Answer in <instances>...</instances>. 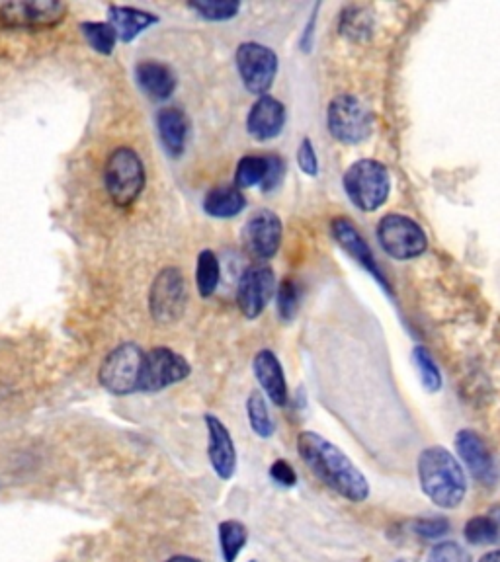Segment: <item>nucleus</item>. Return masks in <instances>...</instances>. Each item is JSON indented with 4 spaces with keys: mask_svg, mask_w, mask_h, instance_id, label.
Instances as JSON below:
<instances>
[{
    "mask_svg": "<svg viewBox=\"0 0 500 562\" xmlns=\"http://www.w3.org/2000/svg\"><path fill=\"white\" fill-rule=\"evenodd\" d=\"M297 451L313 475L336 494L356 504L368 500L370 482L334 443L315 432H301L297 438Z\"/></svg>",
    "mask_w": 500,
    "mask_h": 562,
    "instance_id": "1",
    "label": "nucleus"
},
{
    "mask_svg": "<svg viewBox=\"0 0 500 562\" xmlns=\"http://www.w3.org/2000/svg\"><path fill=\"white\" fill-rule=\"evenodd\" d=\"M418 481L422 492L444 510H456L465 498L467 481L458 459L442 445L426 447L418 455Z\"/></svg>",
    "mask_w": 500,
    "mask_h": 562,
    "instance_id": "2",
    "label": "nucleus"
},
{
    "mask_svg": "<svg viewBox=\"0 0 500 562\" xmlns=\"http://www.w3.org/2000/svg\"><path fill=\"white\" fill-rule=\"evenodd\" d=\"M102 178L108 198L116 207L122 209L131 207L139 200L147 184L145 164L141 161L139 153L131 147H118L110 153L108 161L104 164Z\"/></svg>",
    "mask_w": 500,
    "mask_h": 562,
    "instance_id": "3",
    "label": "nucleus"
},
{
    "mask_svg": "<svg viewBox=\"0 0 500 562\" xmlns=\"http://www.w3.org/2000/svg\"><path fill=\"white\" fill-rule=\"evenodd\" d=\"M342 186L358 209L375 211L389 198L391 178L381 162L362 159L346 170Z\"/></svg>",
    "mask_w": 500,
    "mask_h": 562,
    "instance_id": "4",
    "label": "nucleus"
},
{
    "mask_svg": "<svg viewBox=\"0 0 500 562\" xmlns=\"http://www.w3.org/2000/svg\"><path fill=\"white\" fill-rule=\"evenodd\" d=\"M327 127L338 143L358 145L372 135L374 114L356 96L340 94L329 104Z\"/></svg>",
    "mask_w": 500,
    "mask_h": 562,
    "instance_id": "5",
    "label": "nucleus"
},
{
    "mask_svg": "<svg viewBox=\"0 0 500 562\" xmlns=\"http://www.w3.org/2000/svg\"><path fill=\"white\" fill-rule=\"evenodd\" d=\"M145 352L133 342L114 348L100 365L98 381L112 395H131L139 391V379L143 369Z\"/></svg>",
    "mask_w": 500,
    "mask_h": 562,
    "instance_id": "6",
    "label": "nucleus"
},
{
    "mask_svg": "<svg viewBox=\"0 0 500 562\" xmlns=\"http://www.w3.org/2000/svg\"><path fill=\"white\" fill-rule=\"evenodd\" d=\"M188 307V285L182 270L176 266L163 268L149 289V313L157 324L180 321Z\"/></svg>",
    "mask_w": 500,
    "mask_h": 562,
    "instance_id": "7",
    "label": "nucleus"
},
{
    "mask_svg": "<svg viewBox=\"0 0 500 562\" xmlns=\"http://www.w3.org/2000/svg\"><path fill=\"white\" fill-rule=\"evenodd\" d=\"M67 16V4L59 0H4L0 24L12 30H45L59 26Z\"/></svg>",
    "mask_w": 500,
    "mask_h": 562,
    "instance_id": "8",
    "label": "nucleus"
},
{
    "mask_svg": "<svg viewBox=\"0 0 500 562\" xmlns=\"http://www.w3.org/2000/svg\"><path fill=\"white\" fill-rule=\"evenodd\" d=\"M235 61L239 77L250 94L258 98L266 96L278 75V55L258 41H245L237 47Z\"/></svg>",
    "mask_w": 500,
    "mask_h": 562,
    "instance_id": "9",
    "label": "nucleus"
},
{
    "mask_svg": "<svg viewBox=\"0 0 500 562\" xmlns=\"http://www.w3.org/2000/svg\"><path fill=\"white\" fill-rule=\"evenodd\" d=\"M377 239L383 250L397 260H413L424 254L428 239L417 221L407 215H385L377 225Z\"/></svg>",
    "mask_w": 500,
    "mask_h": 562,
    "instance_id": "10",
    "label": "nucleus"
},
{
    "mask_svg": "<svg viewBox=\"0 0 500 562\" xmlns=\"http://www.w3.org/2000/svg\"><path fill=\"white\" fill-rule=\"evenodd\" d=\"M192 367L180 354L170 348H153L145 354L139 391L141 393H159L184 381L190 375Z\"/></svg>",
    "mask_w": 500,
    "mask_h": 562,
    "instance_id": "11",
    "label": "nucleus"
},
{
    "mask_svg": "<svg viewBox=\"0 0 500 562\" xmlns=\"http://www.w3.org/2000/svg\"><path fill=\"white\" fill-rule=\"evenodd\" d=\"M278 291L276 274L266 264L249 266L237 285V307L245 319H258Z\"/></svg>",
    "mask_w": 500,
    "mask_h": 562,
    "instance_id": "12",
    "label": "nucleus"
},
{
    "mask_svg": "<svg viewBox=\"0 0 500 562\" xmlns=\"http://www.w3.org/2000/svg\"><path fill=\"white\" fill-rule=\"evenodd\" d=\"M241 239L245 250L252 258L270 260L278 254L282 246V239H284L282 219L274 211L262 209L247 221Z\"/></svg>",
    "mask_w": 500,
    "mask_h": 562,
    "instance_id": "13",
    "label": "nucleus"
},
{
    "mask_svg": "<svg viewBox=\"0 0 500 562\" xmlns=\"http://www.w3.org/2000/svg\"><path fill=\"white\" fill-rule=\"evenodd\" d=\"M456 447L463 465L469 469L475 481L493 486L499 479V471L489 447L481 440V436L473 430H461L456 436Z\"/></svg>",
    "mask_w": 500,
    "mask_h": 562,
    "instance_id": "14",
    "label": "nucleus"
},
{
    "mask_svg": "<svg viewBox=\"0 0 500 562\" xmlns=\"http://www.w3.org/2000/svg\"><path fill=\"white\" fill-rule=\"evenodd\" d=\"M208 455L211 469L221 481H229L237 469V449L227 426L213 414H206Z\"/></svg>",
    "mask_w": 500,
    "mask_h": 562,
    "instance_id": "15",
    "label": "nucleus"
},
{
    "mask_svg": "<svg viewBox=\"0 0 500 562\" xmlns=\"http://www.w3.org/2000/svg\"><path fill=\"white\" fill-rule=\"evenodd\" d=\"M286 125V106L274 96H260L247 116V131L256 141L276 139Z\"/></svg>",
    "mask_w": 500,
    "mask_h": 562,
    "instance_id": "16",
    "label": "nucleus"
},
{
    "mask_svg": "<svg viewBox=\"0 0 500 562\" xmlns=\"http://www.w3.org/2000/svg\"><path fill=\"white\" fill-rule=\"evenodd\" d=\"M331 231H333L334 241L338 242L362 268H366L385 289H389L387 281L377 266V260L374 258L370 244L360 235V231L354 227V223L348 221L346 217H336L331 223Z\"/></svg>",
    "mask_w": 500,
    "mask_h": 562,
    "instance_id": "17",
    "label": "nucleus"
},
{
    "mask_svg": "<svg viewBox=\"0 0 500 562\" xmlns=\"http://www.w3.org/2000/svg\"><path fill=\"white\" fill-rule=\"evenodd\" d=\"M252 369H254V375L258 379L262 391L266 393V397L276 406H286L290 395H288V383H286L284 367L278 360V356L270 350H260L254 356Z\"/></svg>",
    "mask_w": 500,
    "mask_h": 562,
    "instance_id": "18",
    "label": "nucleus"
},
{
    "mask_svg": "<svg viewBox=\"0 0 500 562\" xmlns=\"http://www.w3.org/2000/svg\"><path fill=\"white\" fill-rule=\"evenodd\" d=\"M135 81L139 88L155 102H165L176 90L172 69L161 61H139L135 67Z\"/></svg>",
    "mask_w": 500,
    "mask_h": 562,
    "instance_id": "19",
    "label": "nucleus"
},
{
    "mask_svg": "<svg viewBox=\"0 0 500 562\" xmlns=\"http://www.w3.org/2000/svg\"><path fill=\"white\" fill-rule=\"evenodd\" d=\"M157 129L163 143V149L172 159H178L186 151L188 135H190V121L180 108L168 106L159 110L157 114Z\"/></svg>",
    "mask_w": 500,
    "mask_h": 562,
    "instance_id": "20",
    "label": "nucleus"
},
{
    "mask_svg": "<svg viewBox=\"0 0 500 562\" xmlns=\"http://www.w3.org/2000/svg\"><path fill=\"white\" fill-rule=\"evenodd\" d=\"M159 18L151 12H145L141 8L133 6H120L112 4L108 6V24L116 30L118 40L129 43L139 38V34L151 26H155Z\"/></svg>",
    "mask_w": 500,
    "mask_h": 562,
    "instance_id": "21",
    "label": "nucleus"
},
{
    "mask_svg": "<svg viewBox=\"0 0 500 562\" xmlns=\"http://www.w3.org/2000/svg\"><path fill=\"white\" fill-rule=\"evenodd\" d=\"M247 198L237 186H215L204 200V211L213 219H233L243 213Z\"/></svg>",
    "mask_w": 500,
    "mask_h": 562,
    "instance_id": "22",
    "label": "nucleus"
},
{
    "mask_svg": "<svg viewBox=\"0 0 500 562\" xmlns=\"http://www.w3.org/2000/svg\"><path fill=\"white\" fill-rule=\"evenodd\" d=\"M465 539L469 545H500V506L489 514L475 516L465 523Z\"/></svg>",
    "mask_w": 500,
    "mask_h": 562,
    "instance_id": "23",
    "label": "nucleus"
},
{
    "mask_svg": "<svg viewBox=\"0 0 500 562\" xmlns=\"http://www.w3.org/2000/svg\"><path fill=\"white\" fill-rule=\"evenodd\" d=\"M219 281H221V264H219V258L213 250H202L198 254V262H196V287H198V293L204 297V299H209L217 287H219Z\"/></svg>",
    "mask_w": 500,
    "mask_h": 562,
    "instance_id": "24",
    "label": "nucleus"
},
{
    "mask_svg": "<svg viewBox=\"0 0 500 562\" xmlns=\"http://www.w3.org/2000/svg\"><path fill=\"white\" fill-rule=\"evenodd\" d=\"M249 531L247 527L237 520H229L219 525V545H221V555L223 561L235 562L243 547L247 545Z\"/></svg>",
    "mask_w": 500,
    "mask_h": 562,
    "instance_id": "25",
    "label": "nucleus"
},
{
    "mask_svg": "<svg viewBox=\"0 0 500 562\" xmlns=\"http://www.w3.org/2000/svg\"><path fill=\"white\" fill-rule=\"evenodd\" d=\"M188 8L206 22H227L241 12L239 0H196Z\"/></svg>",
    "mask_w": 500,
    "mask_h": 562,
    "instance_id": "26",
    "label": "nucleus"
},
{
    "mask_svg": "<svg viewBox=\"0 0 500 562\" xmlns=\"http://www.w3.org/2000/svg\"><path fill=\"white\" fill-rule=\"evenodd\" d=\"M266 174H268V155H247L237 164L235 186L239 190L262 186Z\"/></svg>",
    "mask_w": 500,
    "mask_h": 562,
    "instance_id": "27",
    "label": "nucleus"
},
{
    "mask_svg": "<svg viewBox=\"0 0 500 562\" xmlns=\"http://www.w3.org/2000/svg\"><path fill=\"white\" fill-rule=\"evenodd\" d=\"M81 32L86 43L100 55H112L118 45V34L108 22H83Z\"/></svg>",
    "mask_w": 500,
    "mask_h": 562,
    "instance_id": "28",
    "label": "nucleus"
},
{
    "mask_svg": "<svg viewBox=\"0 0 500 562\" xmlns=\"http://www.w3.org/2000/svg\"><path fill=\"white\" fill-rule=\"evenodd\" d=\"M247 414H249L250 428L258 438L268 440L274 434L276 426L270 418L268 404L260 391L250 393L249 399H247Z\"/></svg>",
    "mask_w": 500,
    "mask_h": 562,
    "instance_id": "29",
    "label": "nucleus"
},
{
    "mask_svg": "<svg viewBox=\"0 0 500 562\" xmlns=\"http://www.w3.org/2000/svg\"><path fill=\"white\" fill-rule=\"evenodd\" d=\"M413 360H415V365H417L420 381H422L424 389L428 393H438L442 389V373H440V367H438V363L434 360V356L426 348L417 346L415 352H413Z\"/></svg>",
    "mask_w": 500,
    "mask_h": 562,
    "instance_id": "30",
    "label": "nucleus"
},
{
    "mask_svg": "<svg viewBox=\"0 0 500 562\" xmlns=\"http://www.w3.org/2000/svg\"><path fill=\"white\" fill-rule=\"evenodd\" d=\"M299 287L293 280H284L278 285L276 291V305H278V315L284 322L295 319L297 309H299Z\"/></svg>",
    "mask_w": 500,
    "mask_h": 562,
    "instance_id": "31",
    "label": "nucleus"
},
{
    "mask_svg": "<svg viewBox=\"0 0 500 562\" xmlns=\"http://www.w3.org/2000/svg\"><path fill=\"white\" fill-rule=\"evenodd\" d=\"M340 30H342L344 36H348L352 40H364V38H368L370 30H372V24H370L368 16L364 14V10L350 8L342 14Z\"/></svg>",
    "mask_w": 500,
    "mask_h": 562,
    "instance_id": "32",
    "label": "nucleus"
},
{
    "mask_svg": "<svg viewBox=\"0 0 500 562\" xmlns=\"http://www.w3.org/2000/svg\"><path fill=\"white\" fill-rule=\"evenodd\" d=\"M426 562H471V557L458 543L444 541L432 547Z\"/></svg>",
    "mask_w": 500,
    "mask_h": 562,
    "instance_id": "33",
    "label": "nucleus"
},
{
    "mask_svg": "<svg viewBox=\"0 0 500 562\" xmlns=\"http://www.w3.org/2000/svg\"><path fill=\"white\" fill-rule=\"evenodd\" d=\"M413 531L424 539H438L450 531V522L446 518H420L413 523Z\"/></svg>",
    "mask_w": 500,
    "mask_h": 562,
    "instance_id": "34",
    "label": "nucleus"
},
{
    "mask_svg": "<svg viewBox=\"0 0 500 562\" xmlns=\"http://www.w3.org/2000/svg\"><path fill=\"white\" fill-rule=\"evenodd\" d=\"M286 176V162L280 155H268V174L262 182V192H274Z\"/></svg>",
    "mask_w": 500,
    "mask_h": 562,
    "instance_id": "35",
    "label": "nucleus"
},
{
    "mask_svg": "<svg viewBox=\"0 0 500 562\" xmlns=\"http://www.w3.org/2000/svg\"><path fill=\"white\" fill-rule=\"evenodd\" d=\"M297 164L301 168L303 174L307 176H317L319 174V159L315 153V147L311 143V139H303L299 149H297Z\"/></svg>",
    "mask_w": 500,
    "mask_h": 562,
    "instance_id": "36",
    "label": "nucleus"
},
{
    "mask_svg": "<svg viewBox=\"0 0 500 562\" xmlns=\"http://www.w3.org/2000/svg\"><path fill=\"white\" fill-rule=\"evenodd\" d=\"M270 477L278 482L280 486H286V488H292V486L297 484V475H295L292 465L288 461H284V459H278L270 467Z\"/></svg>",
    "mask_w": 500,
    "mask_h": 562,
    "instance_id": "37",
    "label": "nucleus"
},
{
    "mask_svg": "<svg viewBox=\"0 0 500 562\" xmlns=\"http://www.w3.org/2000/svg\"><path fill=\"white\" fill-rule=\"evenodd\" d=\"M479 562H500V549H497V551H491V553H487V555H483V557H481V561Z\"/></svg>",
    "mask_w": 500,
    "mask_h": 562,
    "instance_id": "38",
    "label": "nucleus"
},
{
    "mask_svg": "<svg viewBox=\"0 0 500 562\" xmlns=\"http://www.w3.org/2000/svg\"><path fill=\"white\" fill-rule=\"evenodd\" d=\"M167 562H200L198 559H192V557H172L170 561Z\"/></svg>",
    "mask_w": 500,
    "mask_h": 562,
    "instance_id": "39",
    "label": "nucleus"
},
{
    "mask_svg": "<svg viewBox=\"0 0 500 562\" xmlns=\"http://www.w3.org/2000/svg\"><path fill=\"white\" fill-rule=\"evenodd\" d=\"M252 562H254V561H252Z\"/></svg>",
    "mask_w": 500,
    "mask_h": 562,
    "instance_id": "40",
    "label": "nucleus"
}]
</instances>
